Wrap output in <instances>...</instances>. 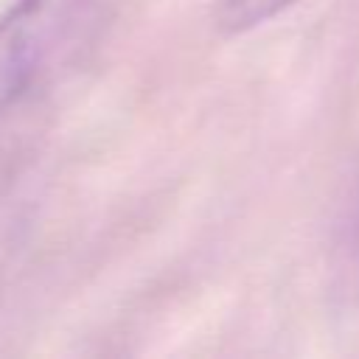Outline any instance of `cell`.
Segmentation results:
<instances>
[{
    "label": "cell",
    "instance_id": "obj_1",
    "mask_svg": "<svg viewBox=\"0 0 359 359\" xmlns=\"http://www.w3.org/2000/svg\"><path fill=\"white\" fill-rule=\"evenodd\" d=\"M107 0H14L0 14V121L87 42Z\"/></svg>",
    "mask_w": 359,
    "mask_h": 359
},
{
    "label": "cell",
    "instance_id": "obj_2",
    "mask_svg": "<svg viewBox=\"0 0 359 359\" xmlns=\"http://www.w3.org/2000/svg\"><path fill=\"white\" fill-rule=\"evenodd\" d=\"M294 3L297 0H219L216 25L222 34L238 36V34H247V31L275 20Z\"/></svg>",
    "mask_w": 359,
    "mask_h": 359
}]
</instances>
